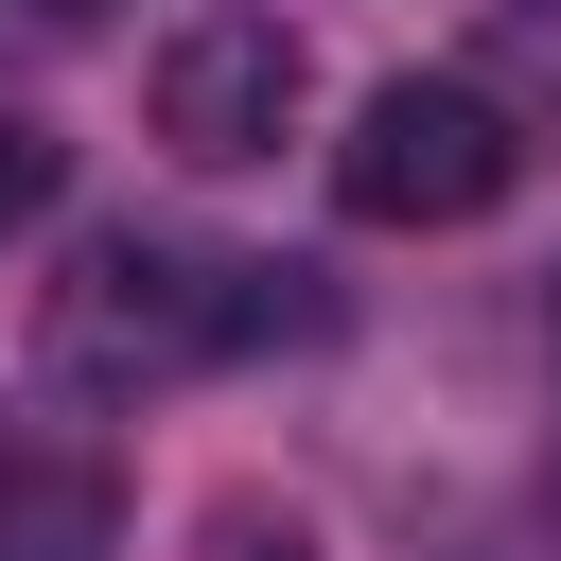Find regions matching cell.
Masks as SVG:
<instances>
[{
    "label": "cell",
    "mask_w": 561,
    "mask_h": 561,
    "mask_svg": "<svg viewBox=\"0 0 561 561\" xmlns=\"http://www.w3.org/2000/svg\"><path fill=\"white\" fill-rule=\"evenodd\" d=\"M228 351V263L210 245H175V228H88L70 245V280H53V316H35V368L53 386H175V368H210Z\"/></svg>",
    "instance_id": "cell-1"
},
{
    "label": "cell",
    "mask_w": 561,
    "mask_h": 561,
    "mask_svg": "<svg viewBox=\"0 0 561 561\" xmlns=\"http://www.w3.org/2000/svg\"><path fill=\"white\" fill-rule=\"evenodd\" d=\"M0 561H123V473L105 456H0Z\"/></svg>",
    "instance_id": "cell-4"
},
{
    "label": "cell",
    "mask_w": 561,
    "mask_h": 561,
    "mask_svg": "<svg viewBox=\"0 0 561 561\" xmlns=\"http://www.w3.org/2000/svg\"><path fill=\"white\" fill-rule=\"evenodd\" d=\"M508 175H526V140H508V105H491V88H456V70L368 88V105H351V140H333V193H351L368 228H473Z\"/></svg>",
    "instance_id": "cell-2"
},
{
    "label": "cell",
    "mask_w": 561,
    "mask_h": 561,
    "mask_svg": "<svg viewBox=\"0 0 561 561\" xmlns=\"http://www.w3.org/2000/svg\"><path fill=\"white\" fill-rule=\"evenodd\" d=\"M543 316H561V280H543Z\"/></svg>",
    "instance_id": "cell-7"
},
{
    "label": "cell",
    "mask_w": 561,
    "mask_h": 561,
    "mask_svg": "<svg viewBox=\"0 0 561 561\" xmlns=\"http://www.w3.org/2000/svg\"><path fill=\"white\" fill-rule=\"evenodd\" d=\"M53 175H70V140L0 105V228H35V210H53Z\"/></svg>",
    "instance_id": "cell-5"
},
{
    "label": "cell",
    "mask_w": 561,
    "mask_h": 561,
    "mask_svg": "<svg viewBox=\"0 0 561 561\" xmlns=\"http://www.w3.org/2000/svg\"><path fill=\"white\" fill-rule=\"evenodd\" d=\"M298 88H316V53H298L280 18H245V0H210V18H175V35H158V140H175L193 175L280 158Z\"/></svg>",
    "instance_id": "cell-3"
},
{
    "label": "cell",
    "mask_w": 561,
    "mask_h": 561,
    "mask_svg": "<svg viewBox=\"0 0 561 561\" xmlns=\"http://www.w3.org/2000/svg\"><path fill=\"white\" fill-rule=\"evenodd\" d=\"M210 561H316V543H298V508H263V491H228V508H210Z\"/></svg>",
    "instance_id": "cell-6"
}]
</instances>
